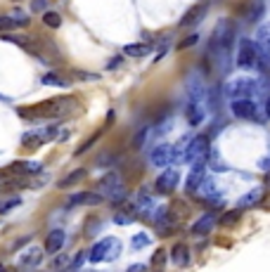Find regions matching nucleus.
<instances>
[{"instance_id":"4be33fe9","label":"nucleus","mask_w":270,"mask_h":272,"mask_svg":"<svg viewBox=\"0 0 270 272\" xmlns=\"http://www.w3.org/2000/svg\"><path fill=\"white\" fill-rule=\"evenodd\" d=\"M149 52H152L149 43H128V45H124L126 57H147Z\"/></svg>"},{"instance_id":"5701e85b","label":"nucleus","mask_w":270,"mask_h":272,"mask_svg":"<svg viewBox=\"0 0 270 272\" xmlns=\"http://www.w3.org/2000/svg\"><path fill=\"white\" fill-rule=\"evenodd\" d=\"M85 175H88L85 168H76V171H71L69 175H64V178L57 182V187H60V189H67V187H71V185H76V182H81V180H85Z\"/></svg>"},{"instance_id":"de8ad7c7","label":"nucleus","mask_w":270,"mask_h":272,"mask_svg":"<svg viewBox=\"0 0 270 272\" xmlns=\"http://www.w3.org/2000/svg\"><path fill=\"white\" fill-rule=\"evenodd\" d=\"M29 239H31V237H22L19 241H15V246H12V249H22L24 244H29Z\"/></svg>"},{"instance_id":"e433bc0d","label":"nucleus","mask_w":270,"mask_h":272,"mask_svg":"<svg viewBox=\"0 0 270 272\" xmlns=\"http://www.w3.org/2000/svg\"><path fill=\"white\" fill-rule=\"evenodd\" d=\"M19 203H22L19 196H10V199H5V201L0 203V213H8V211H12L15 206H19Z\"/></svg>"},{"instance_id":"79ce46f5","label":"nucleus","mask_w":270,"mask_h":272,"mask_svg":"<svg viewBox=\"0 0 270 272\" xmlns=\"http://www.w3.org/2000/svg\"><path fill=\"white\" fill-rule=\"evenodd\" d=\"M33 12H47V0H31Z\"/></svg>"},{"instance_id":"f3484780","label":"nucleus","mask_w":270,"mask_h":272,"mask_svg":"<svg viewBox=\"0 0 270 272\" xmlns=\"http://www.w3.org/2000/svg\"><path fill=\"white\" fill-rule=\"evenodd\" d=\"M40 168L43 166L38 161H15L5 173L8 175H31V173H40Z\"/></svg>"},{"instance_id":"7ed1b4c3","label":"nucleus","mask_w":270,"mask_h":272,"mask_svg":"<svg viewBox=\"0 0 270 272\" xmlns=\"http://www.w3.org/2000/svg\"><path fill=\"white\" fill-rule=\"evenodd\" d=\"M232 40H235V26H232L230 19H221L216 24L213 38H211V52L228 57L230 54V47H232Z\"/></svg>"},{"instance_id":"39448f33","label":"nucleus","mask_w":270,"mask_h":272,"mask_svg":"<svg viewBox=\"0 0 270 272\" xmlns=\"http://www.w3.org/2000/svg\"><path fill=\"white\" fill-rule=\"evenodd\" d=\"M119 253H121V241L116 237H107V239H100L97 244H93V249L88 251V260H93V263L116 260Z\"/></svg>"},{"instance_id":"37998d69","label":"nucleus","mask_w":270,"mask_h":272,"mask_svg":"<svg viewBox=\"0 0 270 272\" xmlns=\"http://www.w3.org/2000/svg\"><path fill=\"white\" fill-rule=\"evenodd\" d=\"M121 64H124V59H121V57H114V59H109V62H107V69L114 71L116 66H121Z\"/></svg>"},{"instance_id":"f704fd0d","label":"nucleus","mask_w":270,"mask_h":272,"mask_svg":"<svg viewBox=\"0 0 270 272\" xmlns=\"http://www.w3.org/2000/svg\"><path fill=\"white\" fill-rule=\"evenodd\" d=\"M199 43V33H190V36H185V38L178 43V50H187V47H192Z\"/></svg>"},{"instance_id":"c756f323","label":"nucleus","mask_w":270,"mask_h":272,"mask_svg":"<svg viewBox=\"0 0 270 272\" xmlns=\"http://www.w3.org/2000/svg\"><path fill=\"white\" fill-rule=\"evenodd\" d=\"M40 81H43V83H45V86H57V88H69V81H67V78H62L60 76V74H45V76L40 78Z\"/></svg>"},{"instance_id":"72a5a7b5","label":"nucleus","mask_w":270,"mask_h":272,"mask_svg":"<svg viewBox=\"0 0 270 272\" xmlns=\"http://www.w3.org/2000/svg\"><path fill=\"white\" fill-rule=\"evenodd\" d=\"M239 216H242V211H228L223 218H218V223H221V225H235L239 220Z\"/></svg>"},{"instance_id":"c03bdc74","label":"nucleus","mask_w":270,"mask_h":272,"mask_svg":"<svg viewBox=\"0 0 270 272\" xmlns=\"http://www.w3.org/2000/svg\"><path fill=\"white\" fill-rule=\"evenodd\" d=\"M109 161H114V156H112V154H102L100 159H97V166H112Z\"/></svg>"},{"instance_id":"a19ab883","label":"nucleus","mask_w":270,"mask_h":272,"mask_svg":"<svg viewBox=\"0 0 270 272\" xmlns=\"http://www.w3.org/2000/svg\"><path fill=\"white\" fill-rule=\"evenodd\" d=\"M17 24L10 19V17H0V31H12Z\"/></svg>"},{"instance_id":"6e6552de","label":"nucleus","mask_w":270,"mask_h":272,"mask_svg":"<svg viewBox=\"0 0 270 272\" xmlns=\"http://www.w3.org/2000/svg\"><path fill=\"white\" fill-rule=\"evenodd\" d=\"M178 182H180V173H178L176 168H166V171L154 180V192L161 196H169L178 189Z\"/></svg>"},{"instance_id":"a878e982","label":"nucleus","mask_w":270,"mask_h":272,"mask_svg":"<svg viewBox=\"0 0 270 272\" xmlns=\"http://www.w3.org/2000/svg\"><path fill=\"white\" fill-rule=\"evenodd\" d=\"M263 12H265V5H263V0H254V3L249 5V10H247V19H249L251 24L261 22Z\"/></svg>"},{"instance_id":"0eeeda50","label":"nucleus","mask_w":270,"mask_h":272,"mask_svg":"<svg viewBox=\"0 0 270 272\" xmlns=\"http://www.w3.org/2000/svg\"><path fill=\"white\" fill-rule=\"evenodd\" d=\"M254 93H256V81H251V78H235L225 88V95L232 97V100H251L249 95Z\"/></svg>"},{"instance_id":"09e8293b","label":"nucleus","mask_w":270,"mask_h":272,"mask_svg":"<svg viewBox=\"0 0 270 272\" xmlns=\"http://www.w3.org/2000/svg\"><path fill=\"white\" fill-rule=\"evenodd\" d=\"M265 114H268V118H270V95L265 97Z\"/></svg>"},{"instance_id":"9d476101","label":"nucleus","mask_w":270,"mask_h":272,"mask_svg":"<svg viewBox=\"0 0 270 272\" xmlns=\"http://www.w3.org/2000/svg\"><path fill=\"white\" fill-rule=\"evenodd\" d=\"M169 260L176 267H190L192 265V260H194V256H192V249L187 246V244H183V241H178V244H173L171 246V251H169Z\"/></svg>"},{"instance_id":"f8f14e48","label":"nucleus","mask_w":270,"mask_h":272,"mask_svg":"<svg viewBox=\"0 0 270 272\" xmlns=\"http://www.w3.org/2000/svg\"><path fill=\"white\" fill-rule=\"evenodd\" d=\"M216 223H218L216 213H204V216L197 218V220L192 223L190 232H192L194 237H206V234H211V230L216 227Z\"/></svg>"},{"instance_id":"dca6fc26","label":"nucleus","mask_w":270,"mask_h":272,"mask_svg":"<svg viewBox=\"0 0 270 272\" xmlns=\"http://www.w3.org/2000/svg\"><path fill=\"white\" fill-rule=\"evenodd\" d=\"M204 163H197V166H192V173L187 175V192L190 194H194V192H199V187H201V182L206 180V173H204Z\"/></svg>"},{"instance_id":"8fccbe9b","label":"nucleus","mask_w":270,"mask_h":272,"mask_svg":"<svg viewBox=\"0 0 270 272\" xmlns=\"http://www.w3.org/2000/svg\"><path fill=\"white\" fill-rule=\"evenodd\" d=\"M0 272H15L12 267H8V265H0Z\"/></svg>"},{"instance_id":"1a4fd4ad","label":"nucleus","mask_w":270,"mask_h":272,"mask_svg":"<svg viewBox=\"0 0 270 272\" xmlns=\"http://www.w3.org/2000/svg\"><path fill=\"white\" fill-rule=\"evenodd\" d=\"M258 104L254 100H232L230 102V111L235 118H242V121H254V118H261L258 116Z\"/></svg>"},{"instance_id":"f257e3e1","label":"nucleus","mask_w":270,"mask_h":272,"mask_svg":"<svg viewBox=\"0 0 270 272\" xmlns=\"http://www.w3.org/2000/svg\"><path fill=\"white\" fill-rule=\"evenodd\" d=\"M76 107L74 97H55V100L40 102L33 109H19V116L24 118H60L64 114H69Z\"/></svg>"},{"instance_id":"423d86ee","label":"nucleus","mask_w":270,"mask_h":272,"mask_svg":"<svg viewBox=\"0 0 270 272\" xmlns=\"http://www.w3.org/2000/svg\"><path fill=\"white\" fill-rule=\"evenodd\" d=\"M211 152V145H208V138L206 135H197L190 140V145L185 147V163H206V156Z\"/></svg>"},{"instance_id":"ea45409f","label":"nucleus","mask_w":270,"mask_h":272,"mask_svg":"<svg viewBox=\"0 0 270 272\" xmlns=\"http://www.w3.org/2000/svg\"><path fill=\"white\" fill-rule=\"evenodd\" d=\"M71 76L78 78V81H97V78H100L97 74H88V71H74Z\"/></svg>"},{"instance_id":"473e14b6","label":"nucleus","mask_w":270,"mask_h":272,"mask_svg":"<svg viewBox=\"0 0 270 272\" xmlns=\"http://www.w3.org/2000/svg\"><path fill=\"white\" fill-rule=\"evenodd\" d=\"M10 19H12V22L17 24V26H22V29H26V26H29V22H31V19H29V17L24 15L22 10H15V12H10Z\"/></svg>"},{"instance_id":"7c9ffc66","label":"nucleus","mask_w":270,"mask_h":272,"mask_svg":"<svg viewBox=\"0 0 270 272\" xmlns=\"http://www.w3.org/2000/svg\"><path fill=\"white\" fill-rule=\"evenodd\" d=\"M149 244H152L149 234H147V232H138L135 237H133V241H131V249L133 251H142V249H147Z\"/></svg>"},{"instance_id":"9b49d317","label":"nucleus","mask_w":270,"mask_h":272,"mask_svg":"<svg viewBox=\"0 0 270 272\" xmlns=\"http://www.w3.org/2000/svg\"><path fill=\"white\" fill-rule=\"evenodd\" d=\"M171 152H173L171 145L159 142V145H154V149L149 152V163L156 166V168H169L171 166Z\"/></svg>"},{"instance_id":"f03ea898","label":"nucleus","mask_w":270,"mask_h":272,"mask_svg":"<svg viewBox=\"0 0 270 272\" xmlns=\"http://www.w3.org/2000/svg\"><path fill=\"white\" fill-rule=\"evenodd\" d=\"M97 194H102L104 199H109V201L114 203V206H119V203L126 201L128 192H126L121 175H119V173H109V175H104V178L97 182Z\"/></svg>"},{"instance_id":"49530a36","label":"nucleus","mask_w":270,"mask_h":272,"mask_svg":"<svg viewBox=\"0 0 270 272\" xmlns=\"http://www.w3.org/2000/svg\"><path fill=\"white\" fill-rule=\"evenodd\" d=\"M126 272H147V267H145V265H140V263H135V265H131Z\"/></svg>"},{"instance_id":"58836bf2","label":"nucleus","mask_w":270,"mask_h":272,"mask_svg":"<svg viewBox=\"0 0 270 272\" xmlns=\"http://www.w3.org/2000/svg\"><path fill=\"white\" fill-rule=\"evenodd\" d=\"M206 203L211 206V209H218V211H221V209L225 206V199H223V196H216V194H213V196H208V199H206Z\"/></svg>"},{"instance_id":"412c9836","label":"nucleus","mask_w":270,"mask_h":272,"mask_svg":"<svg viewBox=\"0 0 270 272\" xmlns=\"http://www.w3.org/2000/svg\"><path fill=\"white\" fill-rule=\"evenodd\" d=\"M185 118L190 125H201V121H204V104H197V102H187L185 107Z\"/></svg>"},{"instance_id":"a211bd4d","label":"nucleus","mask_w":270,"mask_h":272,"mask_svg":"<svg viewBox=\"0 0 270 272\" xmlns=\"http://www.w3.org/2000/svg\"><path fill=\"white\" fill-rule=\"evenodd\" d=\"M204 15H206V8H204V5H194V8H190L185 15H183V19L178 22V26H180V29H190V26H194L197 22H201Z\"/></svg>"},{"instance_id":"6ab92c4d","label":"nucleus","mask_w":270,"mask_h":272,"mask_svg":"<svg viewBox=\"0 0 270 272\" xmlns=\"http://www.w3.org/2000/svg\"><path fill=\"white\" fill-rule=\"evenodd\" d=\"M43 260V249L40 246H29V251H24L19 256V267H38Z\"/></svg>"},{"instance_id":"b1692460","label":"nucleus","mask_w":270,"mask_h":272,"mask_svg":"<svg viewBox=\"0 0 270 272\" xmlns=\"http://www.w3.org/2000/svg\"><path fill=\"white\" fill-rule=\"evenodd\" d=\"M135 218H138L135 209H133V206H126L124 211H119L114 216V223L116 225H131V223H135Z\"/></svg>"},{"instance_id":"cd10ccee","label":"nucleus","mask_w":270,"mask_h":272,"mask_svg":"<svg viewBox=\"0 0 270 272\" xmlns=\"http://www.w3.org/2000/svg\"><path fill=\"white\" fill-rule=\"evenodd\" d=\"M69 263H71V258L67 256V253H55L52 263H50V272H64V270H69Z\"/></svg>"},{"instance_id":"4c0bfd02","label":"nucleus","mask_w":270,"mask_h":272,"mask_svg":"<svg viewBox=\"0 0 270 272\" xmlns=\"http://www.w3.org/2000/svg\"><path fill=\"white\" fill-rule=\"evenodd\" d=\"M85 258H88V253L85 251H81V253H76V258H71V263H69V270L74 272V270H78L81 265L85 263Z\"/></svg>"},{"instance_id":"c9c22d12","label":"nucleus","mask_w":270,"mask_h":272,"mask_svg":"<svg viewBox=\"0 0 270 272\" xmlns=\"http://www.w3.org/2000/svg\"><path fill=\"white\" fill-rule=\"evenodd\" d=\"M166 263H169V253H166L164 249L154 251V256H152V265H154V267H164Z\"/></svg>"},{"instance_id":"aec40b11","label":"nucleus","mask_w":270,"mask_h":272,"mask_svg":"<svg viewBox=\"0 0 270 272\" xmlns=\"http://www.w3.org/2000/svg\"><path fill=\"white\" fill-rule=\"evenodd\" d=\"M64 241H67V234H64V230H52V232L47 234L45 239V251L50 253V256H55V253H60L64 246Z\"/></svg>"},{"instance_id":"4468645a","label":"nucleus","mask_w":270,"mask_h":272,"mask_svg":"<svg viewBox=\"0 0 270 272\" xmlns=\"http://www.w3.org/2000/svg\"><path fill=\"white\" fill-rule=\"evenodd\" d=\"M5 40H10V43H15V45L24 47L26 52H31V54H40V47L38 43H36V38H31V36H24V33H8V36H3Z\"/></svg>"},{"instance_id":"2f4dec72","label":"nucleus","mask_w":270,"mask_h":272,"mask_svg":"<svg viewBox=\"0 0 270 272\" xmlns=\"http://www.w3.org/2000/svg\"><path fill=\"white\" fill-rule=\"evenodd\" d=\"M149 135H152V128H149V125H145V128H142V130H140L138 135H135V140H133V147L140 149L147 140H149Z\"/></svg>"},{"instance_id":"a18cd8bd","label":"nucleus","mask_w":270,"mask_h":272,"mask_svg":"<svg viewBox=\"0 0 270 272\" xmlns=\"http://www.w3.org/2000/svg\"><path fill=\"white\" fill-rule=\"evenodd\" d=\"M258 168L265 171V173H270V156H263L261 161H258Z\"/></svg>"},{"instance_id":"c85d7f7f","label":"nucleus","mask_w":270,"mask_h":272,"mask_svg":"<svg viewBox=\"0 0 270 272\" xmlns=\"http://www.w3.org/2000/svg\"><path fill=\"white\" fill-rule=\"evenodd\" d=\"M43 24H45L47 29H60L62 26V17H60V12L47 10V12H43Z\"/></svg>"},{"instance_id":"393cba45","label":"nucleus","mask_w":270,"mask_h":272,"mask_svg":"<svg viewBox=\"0 0 270 272\" xmlns=\"http://www.w3.org/2000/svg\"><path fill=\"white\" fill-rule=\"evenodd\" d=\"M206 159L211 161V163H208V168H211V171H216V173H225V171H228V163H225L223 159H221L218 149H211Z\"/></svg>"},{"instance_id":"2eb2a0df","label":"nucleus","mask_w":270,"mask_h":272,"mask_svg":"<svg viewBox=\"0 0 270 272\" xmlns=\"http://www.w3.org/2000/svg\"><path fill=\"white\" fill-rule=\"evenodd\" d=\"M261 201H263V189L261 187H254V189H249L247 194H242L237 199V211L254 209V206H258Z\"/></svg>"},{"instance_id":"3c124183","label":"nucleus","mask_w":270,"mask_h":272,"mask_svg":"<svg viewBox=\"0 0 270 272\" xmlns=\"http://www.w3.org/2000/svg\"><path fill=\"white\" fill-rule=\"evenodd\" d=\"M265 185L270 187V173H268V175H265Z\"/></svg>"},{"instance_id":"bb28decb","label":"nucleus","mask_w":270,"mask_h":272,"mask_svg":"<svg viewBox=\"0 0 270 272\" xmlns=\"http://www.w3.org/2000/svg\"><path fill=\"white\" fill-rule=\"evenodd\" d=\"M22 145H24L26 149H38L40 145H43V138H40L38 130H29V132H24Z\"/></svg>"},{"instance_id":"ddd939ff","label":"nucleus","mask_w":270,"mask_h":272,"mask_svg":"<svg viewBox=\"0 0 270 272\" xmlns=\"http://www.w3.org/2000/svg\"><path fill=\"white\" fill-rule=\"evenodd\" d=\"M104 201V196L97 192H76L67 199V206H97Z\"/></svg>"},{"instance_id":"20e7f679","label":"nucleus","mask_w":270,"mask_h":272,"mask_svg":"<svg viewBox=\"0 0 270 272\" xmlns=\"http://www.w3.org/2000/svg\"><path fill=\"white\" fill-rule=\"evenodd\" d=\"M258 62H261V47H258V43L242 38L239 40V50H237V69H244V71L258 69Z\"/></svg>"}]
</instances>
